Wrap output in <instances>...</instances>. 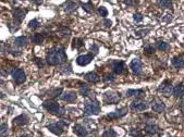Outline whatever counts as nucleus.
Listing matches in <instances>:
<instances>
[{"mask_svg": "<svg viewBox=\"0 0 184 137\" xmlns=\"http://www.w3.org/2000/svg\"><path fill=\"white\" fill-rule=\"evenodd\" d=\"M121 99V96H120V93H115V91H108V93H105L104 96V100L105 102L108 103V105H115V103L119 102V100Z\"/></svg>", "mask_w": 184, "mask_h": 137, "instance_id": "obj_4", "label": "nucleus"}, {"mask_svg": "<svg viewBox=\"0 0 184 137\" xmlns=\"http://www.w3.org/2000/svg\"><path fill=\"white\" fill-rule=\"evenodd\" d=\"M131 109H132V110H136V111H145L146 109H148V105H147L146 101L136 100L134 102H132Z\"/></svg>", "mask_w": 184, "mask_h": 137, "instance_id": "obj_11", "label": "nucleus"}, {"mask_svg": "<svg viewBox=\"0 0 184 137\" xmlns=\"http://www.w3.org/2000/svg\"><path fill=\"white\" fill-rule=\"evenodd\" d=\"M76 9V4L75 2H72V1H68L64 6V10L67 12H72Z\"/></svg>", "mask_w": 184, "mask_h": 137, "instance_id": "obj_24", "label": "nucleus"}, {"mask_svg": "<svg viewBox=\"0 0 184 137\" xmlns=\"http://www.w3.org/2000/svg\"><path fill=\"white\" fill-rule=\"evenodd\" d=\"M125 4H127V6H130V7H133V6H136V4H138L137 0H125L124 1Z\"/></svg>", "mask_w": 184, "mask_h": 137, "instance_id": "obj_37", "label": "nucleus"}, {"mask_svg": "<svg viewBox=\"0 0 184 137\" xmlns=\"http://www.w3.org/2000/svg\"><path fill=\"white\" fill-rule=\"evenodd\" d=\"M130 68L131 70L133 71V73H135V74H141V73H142V68H143L141 60L137 59V58L133 59V60L131 61Z\"/></svg>", "mask_w": 184, "mask_h": 137, "instance_id": "obj_8", "label": "nucleus"}, {"mask_svg": "<svg viewBox=\"0 0 184 137\" xmlns=\"http://www.w3.org/2000/svg\"><path fill=\"white\" fill-rule=\"evenodd\" d=\"M8 125H6V124L0 125V137H6L8 135Z\"/></svg>", "mask_w": 184, "mask_h": 137, "instance_id": "obj_28", "label": "nucleus"}, {"mask_svg": "<svg viewBox=\"0 0 184 137\" xmlns=\"http://www.w3.org/2000/svg\"><path fill=\"white\" fill-rule=\"evenodd\" d=\"M68 126V124L65 123V122H57V123H52V124H49V125L47 126V129H49L51 133H54V135H58V136H60L62 135V133L64 132V129Z\"/></svg>", "mask_w": 184, "mask_h": 137, "instance_id": "obj_3", "label": "nucleus"}, {"mask_svg": "<svg viewBox=\"0 0 184 137\" xmlns=\"http://www.w3.org/2000/svg\"><path fill=\"white\" fill-rule=\"evenodd\" d=\"M27 13V10H23V9H21V8H16L13 11H12V15H13V18L18 21V22H22L25 18V15Z\"/></svg>", "mask_w": 184, "mask_h": 137, "instance_id": "obj_10", "label": "nucleus"}, {"mask_svg": "<svg viewBox=\"0 0 184 137\" xmlns=\"http://www.w3.org/2000/svg\"><path fill=\"white\" fill-rule=\"evenodd\" d=\"M168 137H171V136H168Z\"/></svg>", "mask_w": 184, "mask_h": 137, "instance_id": "obj_46", "label": "nucleus"}, {"mask_svg": "<svg viewBox=\"0 0 184 137\" xmlns=\"http://www.w3.org/2000/svg\"><path fill=\"white\" fill-rule=\"evenodd\" d=\"M144 52H145L146 54H153V53L155 52V48H154L153 46L147 45L145 48H144Z\"/></svg>", "mask_w": 184, "mask_h": 137, "instance_id": "obj_33", "label": "nucleus"}, {"mask_svg": "<svg viewBox=\"0 0 184 137\" xmlns=\"http://www.w3.org/2000/svg\"><path fill=\"white\" fill-rule=\"evenodd\" d=\"M32 40H33V42H35L36 45H40V44H42V42H44V37H42L40 34H35L34 36H33V38H32Z\"/></svg>", "mask_w": 184, "mask_h": 137, "instance_id": "obj_26", "label": "nucleus"}, {"mask_svg": "<svg viewBox=\"0 0 184 137\" xmlns=\"http://www.w3.org/2000/svg\"><path fill=\"white\" fill-rule=\"evenodd\" d=\"M98 12H99V14L101 15V16H104V18L108 15V10L105 7H99V8H98Z\"/></svg>", "mask_w": 184, "mask_h": 137, "instance_id": "obj_35", "label": "nucleus"}, {"mask_svg": "<svg viewBox=\"0 0 184 137\" xmlns=\"http://www.w3.org/2000/svg\"><path fill=\"white\" fill-rule=\"evenodd\" d=\"M172 65L176 68H182L184 66V58L183 57H174L172 59Z\"/></svg>", "mask_w": 184, "mask_h": 137, "instance_id": "obj_19", "label": "nucleus"}, {"mask_svg": "<svg viewBox=\"0 0 184 137\" xmlns=\"http://www.w3.org/2000/svg\"><path fill=\"white\" fill-rule=\"evenodd\" d=\"M21 137H32V136H30V135H22Z\"/></svg>", "mask_w": 184, "mask_h": 137, "instance_id": "obj_44", "label": "nucleus"}, {"mask_svg": "<svg viewBox=\"0 0 184 137\" xmlns=\"http://www.w3.org/2000/svg\"><path fill=\"white\" fill-rule=\"evenodd\" d=\"M127 113V108H123V109H120V110H117L115 112H110V113L107 114V119H110V120H117V119L123 118L125 114Z\"/></svg>", "mask_w": 184, "mask_h": 137, "instance_id": "obj_9", "label": "nucleus"}, {"mask_svg": "<svg viewBox=\"0 0 184 137\" xmlns=\"http://www.w3.org/2000/svg\"><path fill=\"white\" fill-rule=\"evenodd\" d=\"M133 16H134V21H135L136 23L142 22L143 19H144V18H143V15L141 14V13H135V14L133 15Z\"/></svg>", "mask_w": 184, "mask_h": 137, "instance_id": "obj_36", "label": "nucleus"}, {"mask_svg": "<svg viewBox=\"0 0 184 137\" xmlns=\"http://www.w3.org/2000/svg\"><path fill=\"white\" fill-rule=\"evenodd\" d=\"M173 95L176 96V98L183 97L184 96V85L179 84V85L174 86V88H173Z\"/></svg>", "mask_w": 184, "mask_h": 137, "instance_id": "obj_17", "label": "nucleus"}, {"mask_svg": "<svg viewBox=\"0 0 184 137\" xmlns=\"http://www.w3.org/2000/svg\"><path fill=\"white\" fill-rule=\"evenodd\" d=\"M91 50H92L93 52H94V54H96V53H98V50H99V48H98V46H97V45H93L92 48H91Z\"/></svg>", "mask_w": 184, "mask_h": 137, "instance_id": "obj_40", "label": "nucleus"}, {"mask_svg": "<svg viewBox=\"0 0 184 137\" xmlns=\"http://www.w3.org/2000/svg\"><path fill=\"white\" fill-rule=\"evenodd\" d=\"M80 93L82 94V96H87L91 93V88L88 87L87 85H83L80 89Z\"/></svg>", "mask_w": 184, "mask_h": 137, "instance_id": "obj_32", "label": "nucleus"}, {"mask_svg": "<svg viewBox=\"0 0 184 137\" xmlns=\"http://www.w3.org/2000/svg\"><path fill=\"white\" fill-rule=\"evenodd\" d=\"M149 32V30L147 28V30H138V32H136V35L137 36H144V35H146L147 33Z\"/></svg>", "mask_w": 184, "mask_h": 137, "instance_id": "obj_39", "label": "nucleus"}, {"mask_svg": "<svg viewBox=\"0 0 184 137\" xmlns=\"http://www.w3.org/2000/svg\"><path fill=\"white\" fill-rule=\"evenodd\" d=\"M62 99L67 101V102H74L76 100V94L73 93V91H69V93H65L64 95L62 96Z\"/></svg>", "mask_w": 184, "mask_h": 137, "instance_id": "obj_18", "label": "nucleus"}, {"mask_svg": "<svg viewBox=\"0 0 184 137\" xmlns=\"http://www.w3.org/2000/svg\"><path fill=\"white\" fill-rule=\"evenodd\" d=\"M158 90L160 91L163 96L169 97V96H171V94L173 93V88H172V86H171V84L169 83L168 81H166V82H163V83L159 86Z\"/></svg>", "mask_w": 184, "mask_h": 137, "instance_id": "obj_7", "label": "nucleus"}, {"mask_svg": "<svg viewBox=\"0 0 184 137\" xmlns=\"http://www.w3.org/2000/svg\"><path fill=\"white\" fill-rule=\"evenodd\" d=\"M117 136V133H115V129H106L103 134V137H115Z\"/></svg>", "mask_w": 184, "mask_h": 137, "instance_id": "obj_29", "label": "nucleus"}, {"mask_svg": "<svg viewBox=\"0 0 184 137\" xmlns=\"http://www.w3.org/2000/svg\"><path fill=\"white\" fill-rule=\"evenodd\" d=\"M68 60L65 51L63 48H52L49 50V52L47 54V63L50 65H58L62 64L63 62Z\"/></svg>", "mask_w": 184, "mask_h": 137, "instance_id": "obj_1", "label": "nucleus"}, {"mask_svg": "<svg viewBox=\"0 0 184 137\" xmlns=\"http://www.w3.org/2000/svg\"><path fill=\"white\" fill-rule=\"evenodd\" d=\"M73 47H75V48H80V47H82L83 46V40L81 39V38H75L74 40H73Z\"/></svg>", "mask_w": 184, "mask_h": 137, "instance_id": "obj_34", "label": "nucleus"}, {"mask_svg": "<svg viewBox=\"0 0 184 137\" xmlns=\"http://www.w3.org/2000/svg\"><path fill=\"white\" fill-rule=\"evenodd\" d=\"M14 42H16V45L19 46V47H25V46L27 45L28 40H27V38L25 37V36H20V37L16 38Z\"/></svg>", "mask_w": 184, "mask_h": 137, "instance_id": "obj_22", "label": "nucleus"}, {"mask_svg": "<svg viewBox=\"0 0 184 137\" xmlns=\"http://www.w3.org/2000/svg\"><path fill=\"white\" fill-rule=\"evenodd\" d=\"M145 95V91L143 89H129L127 91V96L132 97V96H137V97H142Z\"/></svg>", "mask_w": 184, "mask_h": 137, "instance_id": "obj_21", "label": "nucleus"}, {"mask_svg": "<svg viewBox=\"0 0 184 137\" xmlns=\"http://www.w3.org/2000/svg\"><path fill=\"white\" fill-rule=\"evenodd\" d=\"M82 8H83L86 12H88V13L93 12V10H94V6H93V4L91 1L87 2V4H82Z\"/></svg>", "mask_w": 184, "mask_h": 137, "instance_id": "obj_27", "label": "nucleus"}, {"mask_svg": "<svg viewBox=\"0 0 184 137\" xmlns=\"http://www.w3.org/2000/svg\"><path fill=\"white\" fill-rule=\"evenodd\" d=\"M105 81H113V75H111V74L109 75V74H108V75L106 76V78H105Z\"/></svg>", "mask_w": 184, "mask_h": 137, "instance_id": "obj_42", "label": "nucleus"}, {"mask_svg": "<svg viewBox=\"0 0 184 137\" xmlns=\"http://www.w3.org/2000/svg\"><path fill=\"white\" fill-rule=\"evenodd\" d=\"M151 108H153V110L155 111V112H157V113H161L162 111H165L166 106L162 101H159V100H154L153 105H151Z\"/></svg>", "mask_w": 184, "mask_h": 137, "instance_id": "obj_13", "label": "nucleus"}, {"mask_svg": "<svg viewBox=\"0 0 184 137\" xmlns=\"http://www.w3.org/2000/svg\"><path fill=\"white\" fill-rule=\"evenodd\" d=\"M40 26V23L37 21V20H32L31 22L28 23V27L32 28V30H35V28H38Z\"/></svg>", "mask_w": 184, "mask_h": 137, "instance_id": "obj_31", "label": "nucleus"}, {"mask_svg": "<svg viewBox=\"0 0 184 137\" xmlns=\"http://www.w3.org/2000/svg\"><path fill=\"white\" fill-rule=\"evenodd\" d=\"M100 112L99 103L97 101H89L85 103L84 114L85 115H96Z\"/></svg>", "mask_w": 184, "mask_h": 137, "instance_id": "obj_2", "label": "nucleus"}, {"mask_svg": "<svg viewBox=\"0 0 184 137\" xmlns=\"http://www.w3.org/2000/svg\"><path fill=\"white\" fill-rule=\"evenodd\" d=\"M145 131L148 134H156L158 133V126L154 125V124H147L145 126Z\"/></svg>", "mask_w": 184, "mask_h": 137, "instance_id": "obj_23", "label": "nucleus"}, {"mask_svg": "<svg viewBox=\"0 0 184 137\" xmlns=\"http://www.w3.org/2000/svg\"><path fill=\"white\" fill-rule=\"evenodd\" d=\"M73 132L76 134L77 136H81V137H86L88 134L87 131L85 129V127H83V126L80 125V124L74 125V127H73Z\"/></svg>", "mask_w": 184, "mask_h": 137, "instance_id": "obj_14", "label": "nucleus"}, {"mask_svg": "<svg viewBox=\"0 0 184 137\" xmlns=\"http://www.w3.org/2000/svg\"><path fill=\"white\" fill-rule=\"evenodd\" d=\"M32 1H34L36 4H42V0H32Z\"/></svg>", "mask_w": 184, "mask_h": 137, "instance_id": "obj_43", "label": "nucleus"}, {"mask_svg": "<svg viewBox=\"0 0 184 137\" xmlns=\"http://www.w3.org/2000/svg\"><path fill=\"white\" fill-rule=\"evenodd\" d=\"M61 93H62V88H57V89H54V93H52V95L51 96H54V97H59V96L61 95Z\"/></svg>", "mask_w": 184, "mask_h": 137, "instance_id": "obj_38", "label": "nucleus"}, {"mask_svg": "<svg viewBox=\"0 0 184 137\" xmlns=\"http://www.w3.org/2000/svg\"><path fill=\"white\" fill-rule=\"evenodd\" d=\"M85 78L88 81V82H92V83H97L100 81V77L98 74H96L95 72H89L85 75Z\"/></svg>", "mask_w": 184, "mask_h": 137, "instance_id": "obj_20", "label": "nucleus"}, {"mask_svg": "<svg viewBox=\"0 0 184 137\" xmlns=\"http://www.w3.org/2000/svg\"><path fill=\"white\" fill-rule=\"evenodd\" d=\"M44 108L46 109L47 111H49L51 113H54V114H59L61 112V108L60 106L58 105L56 101H52V100H47L44 102Z\"/></svg>", "mask_w": 184, "mask_h": 137, "instance_id": "obj_5", "label": "nucleus"}, {"mask_svg": "<svg viewBox=\"0 0 184 137\" xmlns=\"http://www.w3.org/2000/svg\"><path fill=\"white\" fill-rule=\"evenodd\" d=\"M104 24L107 27H110L112 25V22L110 21V20H105V21H104Z\"/></svg>", "mask_w": 184, "mask_h": 137, "instance_id": "obj_41", "label": "nucleus"}, {"mask_svg": "<svg viewBox=\"0 0 184 137\" xmlns=\"http://www.w3.org/2000/svg\"><path fill=\"white\" fill-rule=\"evenodd\" d=\"M158 4L162 8H171L172 1L171 0H158Z\"/></svg>", "mask_w": 184, "mask_h": 137, "instance_id": "obj_25", "label": "nucleus"}, {"mask_svg": "<svg viewBox=\"0 0 184 137\" xmlns=\"http://www.w3.org/2000/svg\"><path fill=\"white\" fill-rule=\"evenodd\" d=\"M169 48H170V46H169L168 42H160L158 45V49L161 50V51H167V50H169Z\"/></svg>", "mask_w": 184, "mask_h": 137, "instance_id": "obj_30", "label": "nucleus"}, {"mask_svg": "<svg viewBox=\"0 0 184 137\" xmlns=\"http://www.w3.org/2000/svg\"><path fill=\"white\" fill-rule=\"evenodd\" d=\"M11 75L13 77V80L16 81L18 84H23L26 80V75H25L23 70H21V68H14L12 71Z\"/></svg>", "mask_w": 184, "mask_h": 137, "instance_id": "obj_6", "label": "nucleus"}, {"mask_svg": "<svg viewBox=\"0 0 184 137\" xmlns=\"http://www.w3.org/2000/svg\"><path fill=\"white\" fill-rule=\"evenodd\" d=\"M124 62L123 61H115L113 63V71L117 74H122L124 72Z\"/></svg>", "mask_w": 184, "mask_h": 137, "instance_id": "obj_16", "label": "nucleus"}, {"mask_svg": "<svg viewBox=\"0 0 184 137\" xmlns=\"http://www.w3.org/2000/svg\"><path fill=\"white\" fill-rule=\"evenodd\" d=\"M92 60H93V54H83V56L77 57L76 63L79 65H81V66H85L88 63H91Z\"/></svg>", "mask_w": 184, "mask_h": 137, "instance_id": "obj_12", "label": "nucleus"}, {"mask_svg": "<svg viewBox=\"0 0 184 137\" xmlns=\"http://www.w3.org/2000/svg\"><path fill=\"white\" fill-rule=\"evenodd\" d=\"M4 94H0V98H4Z\"/></svg>", "mask_w": 184, "mask_h": 137, "instance_id": "obj_45", "label": "nucleus"}, {"mask_svg": "<svg viewBox=\"0 0 184 137\" xmlns=\"http://www.w3.org/2000/svg\"><path fill=\"white\" fill-rule=\"evenodd\" d=\"M27 122H28V118L25 114H21L13 120V124L14 125H25V124H27Z\"/></svg>", "mask_w": 184, "mask_h": 137, "instance_id": "obj_15", "label": "nucleus"}]
</instances>
